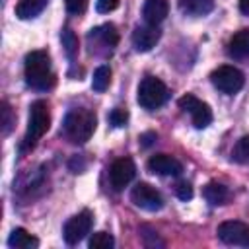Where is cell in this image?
Instances as JSON below:
<instances>
[{"instance_id": "2e32d148", "label": "cell", "mask_w": 249, "mask_h": 249, "mask_svg": "<svg viewBox=\"0 0 249 249\" xmlns=\"http://www.w3.org/2000/svg\"><path fill=\"white\" fill-rule=\"evenodd\" d=\"M8 245L12 249H35V247H39V239L33 237L23 228H16V230H12V233L8 237Z\"/></svg>"}, {"instance_id": "ffe728a7", "label": "cell", "mask_w": 249, "mask_h": 249, "mask_svg": "<svg viewBox=\"0 0 249 249\" xmlns=\"http://www.w3.org/2000/svg\"><path fill=\"white\" fill-rule=\"evenodd\" d=\"M109 82H111V68L107 64L97 66L95 72H93V78H91V89L101 93L109 88Z\"/></svg>"}, {"instance_id": "4316f807", "label": "cell", "mask_w": 249, "mask_h": 249, "mask_svg": "<svg viewBox=\"0 0 249 249\" xmlns=\"http://www.w3.org/2000/svg\"><path fill=\"white\" fill-rule=\"evenodd\" d=\"M66 4V10L68 14H74V16H80L86 12V6H88V0H64Z\"/></svg>"}, {"instance_id": "277c9868", "label": "cell", "mask_w": 249, "mask_h": 249, "mask_svg": "<svg viewBox=\"0 0 249 249\" xmlns=\"http://www.w3.org/2000/svg\"><path fill=\"white\" fill-rule=\"evenodd\" d=\"M167 97H169L167 86L156 76H146L138 86L136 101L146 111H154V109L161 107L167 101Z\"/></svg>"}, {"instance_id": "7c38bea8", "label": "cell", "mask_w": 249, "mask_h": 249, "mask_svg": "<svg viewBox=\"0 0 249 249\" xmlns=\"http://www.w3.org/2000/svg\"><path fill=\"white\" fill-rule=\"evenodd\" d=\"M148 169L158 175H179L183 171V165L169 154H156L148 160Z\"/></svg>"}, {"instance_id": "8992f818", "label": "cell", "mask_w": 249, "mask_h": 249, "mask_svg": "<svg viewBox=\"0 0 249 249\" xmlns=\"http://www.w3.org/2000/svg\"><path fill=\"white\" fill-rule=\"evenodd\" d=\"M93 226V214L89 210H82L80 214L72 216L66 224H64V230H62V237L68 245H76L78 241H82L89 230Z\"/></svg>"}, {"instance_id": "7a4b0ae2", "label": "cell", "mask_w": 249, "mask_h": 249, "mask_svg": "<svg viewBox=\"0 0 249 249\" xmlns=\"http://www.w3.org/2000/svg\"><path fill=\"white\" fill-rule=\"evenodd\" d=\"M95 124H97V117L91 109H86V107H76V109H70L64 117V123H62V130H64V136L74 142V144H86L93 130H95Z\"/></svg>"}, {"instance_id": "4fadbf2b", "label": "cell", "mask_w": 249, "mask_h": 249, "mask_svg": "<svg viewBox=\"0 0 249 249\" xmlns=\"http://www.w3.org/2000/svg\"><path fill=\"white\" fill-rule=\"evenodd\" d=\"M169 12L167 0H146L142 6V18L150 25H160Z\"/></svg>"}, {"instance_id": "5b68a950", "label": "cell", "mask_w": 249, "mask_h": 249, "mask_svg": "<svg viewBox=\"0 0 249 249\" xmlns=\"http://www.w3.org/2000/svg\"><path fill=\"white\" fill-rule=\"evenodd\" d=\"M210 82L214 84L216 89H220L222 93H228V95H233L237 93L243 84H245V78H243V72L237 70L235 66H218L212 74H210Z\"/></svg>"}, {"instance_id": "d4e9b609", "label": "cell", "mask_w": 249, "mask_h": 249, "mask_svg": "<svg viewBox=\"0 0 249 249\" xmlns=\"http://www.w3.org/2000/svg\"><path fill=\"white\" fill-rule=\"evenodd\" d=\"M126 121H128V113H126V109H123V107H115V109L109 113V123H111L113 126H124Z\"/></svg>"}, {"instance_id": "484cf974", "label": "cell", "mask_w": 249, "mask_h": 249, "mask_svg": "<svg viewBox=\"0 0 249 249\" xmlns=\"http://www.w3.org/2000/svg\"><path fill=\"white\" fill-rule=\"evenodd\" d=\"M175 195H177V198H181V200H191V198H193V187H191V183L179 181V183L175 185Z\"/></svg>"}, {"instance_id": "6da1fadb", "label": "cell", "mask_w": 249, "mask_h": 249, "mask_svg": "<svg viewBox=\"0 0 249 249\" xmlns=\"http://www.w3.org/2000/svg\"><path fill=\"white\" fill-rule=\"evenodd\" d=\"M23 70H25L27 86L37 89V91H47L56 82L54 72L51 68V56H49L47 51H31V53H27L25 62H23Z\"/></svg>"}, {"instance_id": "9c48e42d", "label": "cell", "mask_w": 249, "mask_h": 249, "mask_svg": "<svg viewBox=\"0 0 249 249\" xmlns=\"http://www.w3.org/2000/svg\"><path fill=\"white\" fill-rule=\"evenodd\" d=\"M130 200L142 208V210H148V212H156V210H161L163 206V198L161 195L148 183H136L130 191Z\"/></svg>"}, {"instance_id": "e0dca14e", "label": "cell", "mask_w": 249, "mask_h": 249, "mask_svg": "<svg viewBox=\"0 0 249 249\" xmlns=\"http://www.w3.org/2000/svg\"><path fill=\"white\" fill-rule=\"evenodd\" d=\"M49 0H18L16 4V16L19 19H31L39 16L47 8Z\"/></svg>"}, {"instance_id": "8fae6325", "label": "cell", "mask_w": 249, "mask_h": 249, "mask_svg": "<svg viewBox=\"0 0 249 249\" xmlns=\"http://www.w3.org/2000/svg\"><path fill=\"white\" fill-rule=\"evenodd\" d=\"M161 37V31L158 29V25H138L134 31H132V45L136 51L140 53H148L156 47V43L160 41Z\"/></svg>"}, {"instance_id": "83f0119b", "label": "cell", "mask_w": 249, "mask_h": 249, "mask_svg": "<svg viewBox=\"0 0 249 249\" xmlns=\"http://www.w3.org/2000/svg\"><path fill=\"white\" fill-rule=\"evenodd\" d=\"M119 2L121 0H95V10L99 14H109L119 8Z\"/></svg>"}, {"instance_id": "ba28073f", "label": "cell", "mask_w": 249, "mask_h": 249, "mask_svg": "<svg viewBox=\"0 0 249 249\" xmlns=\"http://www.w3.org/2000/svg\"><path fill=\"white\" fill-rule=\"evenodd\" d=\"M218 237L226 245L249 247V226L239 220H228L218 226Z\"/></svg>"}, {"instance_id": "d6986e66", "label": "cell", "mask_w": 249, "mask_h": 249, "mask_svg": "<svg viewBox=\"0 0 249 249\" xmlns=\"http://www.w3.org/2000/svg\"><path fill=\"white\" fill-rule=\"evenodd\" d=\"M89 37L97 39L105 47H115L119 43V31H117V27L113 23H103L99 27H93L89 31Z\"/></svg>"}, {"instance_id": "3957f363", "label": "cell", "mask_w": 249, "mask_h": 249, "mask_svg": "<svg viewBox=\"0 0 249 249\" xmlns=\"http://www.w3.org/2000/svg\"><path fill=\"white\" fill-rule=\"evenodd\" d=\"M49 126H51V113H49L47 101L43 99L33 101L29 107V123H27V130L21 142V152L31 150L35 142L49 130Z\"/></svg>"}, {"instance_id": "44dd1931", "label": "cell", "mask_w": 249, "mask_h": 249, "mask_svg": "<svg viewBox=\"0 0 249 249\" xmlns=\"http://www.w3.org/2000/svg\"><path fill=\"white\" fill-rule=\"evenodd\" d=\"M60 41H62V47H64V53L70 60H74V56L78 54V37L74 35L72 29H62L60 33Z\"/></svg>"}, {"instance_id": "7402d4cb", "label": "cell", "mask_w": 249, "mask_h": 249, "mask_svg": "<svg viewBox=\"0 0 249 249\" xmlns=\"http://www.w3.org/2000/svg\"><path fill=\"white\" fill-rule=\"evenodd\" d=\"M88 245H89V249H111L115 245V239L107 231H97V233H93L89 237V243Z\"/></svg>"}, {"instance_id": "603a6c76", "label": "cell", "mask_w": 249, "mask_h": 249, "mask_svg": "<svg viewBox=\"0 0 249 249\" xmlns=\"http://www.w3.org/2000/svg\"><path fill=\"white\" fill-rule=\"evenodd\" d=\"M231 158L237 163H249V136H241L231 152Z\"/></svg>"}, {"instance_id": "5bb4252c", "label": "cell", "mask_w": 249, "mask_h": 249, "mask_svg": "<svg viewBox=\"0 0 249 249\" xmlns=\"http://www.w3.org/2000/svg\"><path fill=\"white\" fill-rule=\"evenodd\" d=\"M228 53L233 58H249V29H239L228 43Z\"/></svg>"}, {"instance_id": "ac0fdd59", "label": "cell", "mask_w": 249, "mask_h": 249, "mask_svg": "<svg viewBox=\"0 0 249 249\" xmlns=\"http://www.w3.org/2000/svg\"><path fill=\"white\" fill-rule=\"evenodd\" d=\"M202 195H204V198H206L212 206L226 204L228 198H230V191H228V187L222 185V183H216V181L208 183V185L202 189Z\"/></svg>"}, {"instance_id": "9a60e30c", "label": "cell", "mask_w": 249, "mask_h": 249, "mask_svg": "<svg viewBox=\"0 0 249 249\" xmlns=\"http://www.w3.org/2000/svg\"><path fill=\"white\" fill-rule=\"evenodd\" d=\"M179 10L187 16L200 18L214 10V0H179Z\"/></svg>"}, {"instance_id": "52a82bcc", "label": "cell", "mask_w": 249, "mask_h": 249, "mask_svg": "<svg viewBox=\"0 0 249 249\" xmlns=\"http://www.w3.org/2000/svg\"><path fill=\"white\" fill-rule=\"evenodd\" d=\"M179 107L191 115V121L195 124V128H206L210 123H212V111L210 107L200 101L198 97H195L193 93H185L181 99H179Z\"/></svg>"}, {"instance_id": "cb8c5ba5", "label": "cell", "mask_w": 249, "mask_h": 249, "mask_svg": "<svg viewBox=\"0 0 249 249\" xmlns=\"http://www.w3.org/2000/svg\"><path fill=\"white\" fill-rule=\"evenodd\" d=\"M0 113H2V134L4 136H8L10 134V130L14 128V113H12V109H10V105L6 103V101H2V109H0Z\"/></svg>"}, {"instance_id": "30bf717a", "label": "cell", "mask_w": 249, "mask_h": 249, "mask_svg": "<svg viewBox=\"0 0 249 249\" xmlns=\"http://www.w3.org/2000/svg\"><path fill=\"white\" fill-rule=\"evenodd\" d=\"M136 175V165L130 158H119L109 167V181L115 191H123Z\"/></svg>"}, {"instance_id": "f1b7e54d", "label": "cell", "mask_w": 249, "mask_h": 249, "mask_svg": "<svg viewBox=\"0 0 249 249\" xmlns=\"http://www.w3.org/2000/svg\"><path fill=\"white\" fill-rule=\"evenodd\" d=\"M154 140H156V134H154V132H144V134L140 136V144H142V146H146V148H148Z\"/></svg>"}, {"instance_id": "f546056e", "label": "cell", "mask_w": 249, "mask_h": 249, "mask_svg": "<svg viewBox=\"0 0 249 249\" xmlns=\"http://www.w3.org/2000/svg\"><path fill=\"white\" fill-rule=\"evenodd\" d=\"M239 10H241V14L249 16V0H239Z\"/></svg>"}]
</instances>
